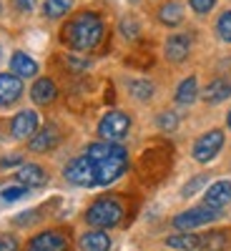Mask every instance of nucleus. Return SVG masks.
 I'll use <instances>...</instances> for the list:
<instances>
[{
    "mask_svg": "<svg viewBox=\"0 0 231 251\" xmlns=\"http://www.w3.org/2000/svg\"><path fill=\"white\" fill-rule=\"evenodd\" d=\"M216 30L221 35V40H226V43H231V10H226L221 18H219V23H216Z\"/></svg>",
    "mask_w": 231,
    "mask_h": 251,
    "instance_id": "obj_25",
    "label": "nucleus"
},
{
    "mask_svg": "<svg viewBox=\"0 0 231 251\" xmlns=\"http://www.w3.org/2000/svg\"><path fill=\"white\" fill-rule=\"evenodd\" d=\"M128 128H131V118L126 113H121V111H111V113H106L101 118L98 136L106 138L108 143H116V141H121L126 133H128Z\"/></svg>",
    "mask_w": 231,
    "mask_h": 251,
    "instance_id": "obj_4",
    "label": "nucleus"
},
{
    "mask_svg": "<svg viewBox=\"0 0 231 251\" xmlns=\"http://www.w3.org/2000/svg\"><path fill=\"white\" fill-rule=\"evenodd\" d=\"M214 5H216V0H191V8L196 13H208Z\"/></svg>",
    "mask_w": 231,
    "mask_h": 251,
    "instance_id": "obj_29",
    "label": "nucleus"
},
{
    "mask_svg": "<svg viewBox=\"0 0 231 251\" xmlns=\"http://www.w3.org/2000/svg\"><path fill=\"white\" fill-rule=\"evenodd\" d=\"M206 181H208L206 176H196V178H194L191 183H186V186L181 188V194H183V196H194V194L199 191V188H201V186H204Z\"/></svg>",
    "mask_w": 231,
    "mask_h": 251,
    "instance_id": "obj_28",
    "label": "nucleus"
},
{
    "mask_svg": "<svg viewBox=\"0 0 231 251\" xmlns=\"http://www.w3.org/2000/svg\"><path fill=\"white\" fill-rule=\"evenodd\" d=\"M0 196H3L5 201H18V199H23L26 196V186H10V188H3V194H0Z\"/></svg>",
    "mask_w": 231,
    "mask_h": 251,
    "instance_id": "obj_26",
    "label": "nucleus"
},
{
    "mask_svg": "<svg viewBox=\"0 0 231 251\" xmlns=\"http://www.w3.org/2000/svg\"><path fill=\"white\" fill-rule=\"evenodd\" d=\"M58 141H60V131L55 128V126H46V128H40V131L30 138V151L46 153V151L55 149Z\"/></svg>",
    "mask_w": 231,
    "mask_h": 251,
    "instance_id": "obj_12",
    "label": "nucleus"
},
{
    "mask_svg": "<svg viewBox=\"0 0 231 251\" xmlns=\"http://www.w3.org/2000/svg\"><path fill=\"white\" fill-rule=\"evenodd\" d=\"M15 178H18V183H20V186H26V188H35V186H43V183H46V171L40 169V166L28 163V166H20L18 174H15Z\"/></svg>",
    "mask_w": 231,
    "mask_h": 251,
    "instance_id": "obj_13",
    "label": "nucleus"
},
{
    "mask_svg": "<svg viewBox=\"0 0 231 251\" xmlns=\"http://www.w3.org/2000/svg\"><path fill=\"white\" fill-rule=\"evenodd\" d=\"M20 161H23L20 156H8V158H3V161H0V169H8V166H18Z\"/></svg>",
    "mask_w": 231,
    "mask_h": 251,
    "instance_id": "obj_33",
    "label": "nucleus"
},
{
    "mask_svg": "<svg viewBox=\"0 0 231 251\" xmlns=\"http://www.w3.org/2000/svg\"><path fill=\"white\" fill-rule=\"evenodd\" d=\"M123 219V203L118 201V196H106L98 199L88 211H86V221L96 228H111L118 226Z\"/></svg>",
    "mask_w": 231,
    "mask_h": 251,
    "instance_id": "obj_3",
    "label": "nucleus"
},
{
    "mask_svg": "<svg viewBox=\"0 0 231 251\" xmlns=\"http://www.w3.org/2000/svg\"><path fill=\"white\" fill-rule=\"evenodd\" d=\"M10 68H13V75H18L20 80H23V78H33L38 73V63L26 53H15L10 58Z\"/></svg>",
    "mask_w": 231,
    "mask_h": 251,
    "instance_id": "obj_15",
    "label": "nucleus"
},
{
    "mask_svg": "<svg viewBox=\"0 0 231 251\" xmlns=\"http://www.w3.org/2000/svg\"><path fill=\"white\" fill-rule=\"evenodd\" d=\"M86 156L93 163V176H96V186H108L113 183L128 166V153H126L123 146L118 143H93L88 146Z\"/></svg>",
    "mask_w": 231,
    "mask_h": 251,
    "instance_id": "obj_1",
    "label": "nucleus"
},
{
    "mask_svg": "<svg viewBox=\"0 0 231 251\" xmlns=\"http://www.w3.org/2000/svg\"><path fill=\"white\" fill-rule=\"evenodd\" d=\"M0 251H18V241L13 236H0Z\"/></svg>",
    "mask_w": 231,
    "mask_h": 251,
    "instance_id": "obj_30",
    "label": "nucleus"
},
{
    "mask_svg": "<svg viewBox=\"0 0 231 251\" xmlns=\"http://www.w3.org/2000/svg\"><path fill=\"white\" fill-rule=\"evenodd\" d=\"M68 66L73 71H83V68H88V60H78V58H68Z\"/></svg>",
    "mask_w": 231,
    "mask_h": 251,
    "instance_id": "obj_32",
    "label": "nucleus"
},
{
    "mask_svg": "<svg viewBox=\"0 0 231 251\" xmlns=\"http://www.w3.org/2000/svg\"><path fill=\"white\" fill-rule=\"evenodd\" d=\"M66 178L76 186H96V176H93V163L91 158L83 153L78 158H73L66 166Z\"/></svg>",
    "mask_w": 231,
    "mask_h": 251,
    "instance_id": "obj_5",
    "label": "nucleus"
},
{
    "mask_svg": "<svg viewBox=\"0 0 231 251\" xmlns=\"http://www.w3.org/2000/svg\"><path fill=\"white\" fill-rule=\"evenodd\" d=\"M28 251H68V234L66 231H43L30 239Z\"/></svg>",
    "mask_w": 231,
    "mask_h": 251,
    "instance_id": "obj_8",
    "label": "nucleus"
},
{
    "mask_svg": "<svg viewBox=\"0 0 231 251\" xmlns=\"http://www.w3.org/2000/svg\"><path fill=\"white\" fill-rule=\"evenodd\" d=\"M231 96V80H226V78H216V80H211L206 86V91H204V100L206 103H221V100H226Z\"/></svg>",
    "mask_w": 231,
    "mask_h": 251,
    "instance_id": "obj_17",
    "label": "nucleus"
},
{
    "mask_svg": "<svg viewBox=\"0 0 231 251\" xmlns=\"http://www.w3.org/2000/svg\"><path fill=\"white\" fill-rule=\"evenodd\" d=\"M158 18H161V23H166V25H179L183 20V5L176 3V0H171V3H166L158 10Z\"/></svg>",
    "mask_w": 231,
    "mask_h": 251,
    "instance_id": "obj_20",
    "label": "nucleus"
},
{
    "mask_svg": "<svg viewBox=\"0 0 231 251\" xmlns=\"http://www.w3.org/2000/svg\"><path fill=\"white\" fill-rule=\"evenodd\" d=\"M121 30H123L126 35H128V38H133V35L138 33V28H136V23H133V20H131V18H126V20H123V23H121Z\"/></svg>",
    "mask_w": 231,
    "mask_h": 251,
    "instance_id": "obj_31",
    "label": "nucleus"
},
{
    "mask_svg": "<svg viewBox=\"0 0 231 251\" xmlns=\"http://www.w3.org/2000/svg\"><path fill=\"white\" fill-rule=\"evenodd\" d=\"M80 249L83 251H108L111 239H108V234H103L101 228H96V231H88V234L80 236Z\"/></svg>",
    "mask_w": 231,
    "mask_h": 251,
    "instance_id": "obj_18",
    "label": "nucleus"
},
{
    "mask_svg": "<svg viewBox=\"0 0 231 251\" xmlns=\"http://www.w3.org/2000/svg\"><path fill=\"white\" fill-rule=\"evenodd\" d=\"M23 93V80L10 73H0V108L15 103Z\"/></svg>",
    "mask_w": 231,
    "mask_h": 251,
    "instance_id": "obj_10",
    "label": "nucleus"
},
{
    "mask_svg": "<svg viewBox=\"0 0 231 251\" xmlns=\"http://www.w3.org/2000/svg\"><path fill=\"white\" fill-rule=\"evenodd\" d=\"M199 249L201 251H226L229 249V234L224 231H208L199 236Z\"/></svg>",
    "mask_w": 231,
    "mask_h": 251,
    "instance_id": "obj_19",
    "label": "nucleus"
},
{
    "mask_svg": "<svg viewBox=\"0 0 231 251\" xmlns=\"http://www.w3.org/2000/svg\"><path fill=\"white\" fill-rule=\"evenodd\" d=\"M128 93L133 98H138V100H149L154 96V86L149 80H131L128 83Z\"/></svg>",
    "mask_w": 231,
    "mask_h": 251,
    "instance_id": "obj_23",
    "label": "nucleus"
},
{
    "mask_svg": "<svg viewBox=\"0 0 231 251\" xmlns=\"http://www.w3.org/2000/svg\"><path fill=\"white\" fill-rule=\"evenodd\" d=\"M188 50H191V40H188V35H171L169 40H166V58L174 60V63H181Z\"/></svg>",
    "mask_w": 231,
    "mask_h": 251,
    "instance_id": "obj_14",
    "label": "nucleus"
},
{
    "mask_svg": "<svg viewBox=\"0 0 231 251\" xmlns=\"http://www.w3.org/2000/svg\"><path fill=\"white\" fill-rule=\"evenodd\" d=\"M166 244H169L171 249L194 251V249H199V236H194V234H176V236H169V239H166Z\"/></svg>",
    "mask_w": 231,
    "mask_h": 251,
    "instance_id": "obj_22",
    "label": "nucleus"
},
{
    "mask_svg": "<svg viewBox=\"0 0 231 251\" xmlns=\"http://www.w3.org/2000/svg\"><path fill=\"white\" fill-rule=\"evenodd\" d=\"M35 128H38V113L35 111H20L13 118V123H10V133L18 141L20 138H30L35 133Z\"/></svg>",
    "mask_w": 231,
    "mask_h": 251,
    "instance_id": "obj_9",
    "label": "nucleus"
},
{
    "mask_svg": "<svg viewBox=\"0 0 231 251\" xmlns=\"http://www.w3.org/2000/svg\"><path fill=\"white\" fill-rule=\"evenodd\" d=\"M221 146H224V133L221 131H208L204 133L196 146H194V158L199 163H208L211 158H216V153L221 151Z\"/></svg>",
    "mask_w": 231,
    "mask_h": 251,
    "instance_id": "obj_6",
    "label": "nucleus"
},
{
    "mask_svg": "<svg viewBox=\"0 0 231 251\" xmlns=\"http://www.w3.org/2000/svg\"><path fill=\"white\" fill-rule=\"evenodd\" d=\"M15 8L18 10H33L35 8V0H15Z\"/></svg>",
    "mask_w": 231,
    "mask_h": 251,
    "instance_id": "obj_34",
    "label": "nucleus"
},
{
    "mask_svg": "<svg viewBox=\"0 0 231 251\" xmlns=\"http://www.w3.org/2000/svg\"><path fill=\"white\" fill-rule=\"evenodd\" d=\"M158 126H161V128L163 131H174L176 128V126H179V118H176V113H161L158 116Z\"/></svg>",
    "mask_w": 231,
    "mask_h": 251,
    "instance_id": "obj_27",
    "label": "nucleus"
},
{
    "mask_svg": "<svg viewBox=\"0 0 231 251\" xmlns=\"http://www.w3.org/2000/svg\"><path fill=\"white\" fill-rule=\"evenodd\" d=\"M73 5V0H46V15L48 18H63Z\"/></svg>",
    "mask_w": 231,
    "mask_h": 251,
    "instance_id": "obj_24",
    "label": "nucleus"
},
{
    "mask_svg": "<svg viewBox=\"0 0 231 251\" xmlns=\"http://www.w3.org/2000/svg\"><path fill=\"white\" fill-rule=\"evenodd\" d=\"M226 126H229V128H231V111H229V116H226Z\"/></svg>",
    "mask_w": 231,
    "mask_h": 251,
    "instance_id": "obj_35",
    "label": "nucleus"
},
{
    "mask_svg": "<svg viewBox=\"0 0 231 251\" xmlns=\"http://www.w3.org/2000/svg\"><path fill=\"white\" fill-rule=\"evenodd\" d=\"M196 93H199V83L194 75H188L186 80H181V86L176 88V100L179 103H191L196 100Z\"/></svg>",
    "mask_w": 231,
    "mask_h": 251,
    "instance_id": "obj_21",
    "label": "nucleus"
},
{
    "mask_svg": "<svg viewBox=\"0 0 231 251\" xmlns=\"http://www.w3.org/2000/svg\"><path fill=\"white\" fill-rule=\"evenodd\" d=\"M103 38V20L96 13H80L63 28V40L73 50H91Z\"/></svg>",
    "mask_w": 231,
    "mask_h": 251,
    "instance_id": "obj_2",
    "label": "nucleus"
},
{
    "mask_svg": "<svg viewBox=\"0 0 231 251\" xmlns=\"http://www.w3.org/2000/svg\"><path fill=\"white\" fill-rule=\"evenodd\" d=\"M30 96H33V100H35V103H40V106H46V103H53V98L58 96L55 83H53L51 78H38V80L33 83Z\"/></svg>",
    "mask_w": 231,
    "mask_h": 251,
    "instance_id": "obj_16",
    "label": "nucleus"
},
{
    "mask_svg": "<svg viewBox=\"0 0 231 251\" xmlns=\"http://www.w3.org/2000/svg\"><path fill=\"white\" fill-rule=\"evenodd\" d=\"M226 203H231V181H216L204 196V206L208 208H224Z\"/></svg>",
    "mask_w": 231,
    "mask_h": 251,
    "instance_id": "obj_11",
    "label": "nucleus"
},
{
    "mask_svg": "<svg viewBox=\"0 0 231 251\" xmlns=\"http://www.w3.org/2000/svg\"><path fill=\"white\" fill-rule=\"evenodd\" d=\"M219 216L216 208H208V206H199V208H191V211H183L174 219V226L181 228V231H191V228L201 226V224H208Z\"/></svg>",
    "mask_w": 231,
    "mask_h": 251,
    "instance_id": "obj_7",
    "label": "nucleus"
}]
</instances>
